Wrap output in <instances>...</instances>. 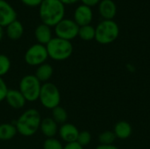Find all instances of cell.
I'll list each match as a JSON object with an SVG mask.
<instances>
[{
	"label": "cell",
	"mask_w": 150,
	"mask_h": 149,
	"mask_svg": "<svg viewBox=\"0 0 150 149\" xmlns=\"http://www.w3.org/2000/svg\"><path fill=\"white\" fill-rule=\"evenodd\" d=\"M92 18H93V12L91 7L84 4H80L76 8L74 11L73 20L79 26L91 25Z\"/></svg>",
	"instance_id": "30bf717a"
},
{
	"label": "cell",
	"mask_w": 150,
	"mask_h": 149,
	"mask_svg": "<svg viewBox=\"0 0 150 149\" xmlns=\"http://www.w3.org/2000/svg\"><path fill=\"white\" fill-rule=\"evenodd\" d=\"M39 100L43 107L53 110L59 106L61 102V93L59 89L53 83L47 82L42 84Z\"/></svg>",
	"instance_id": "8992f818"
},
{
	"label": "cell",
	"mask_w": 150,
	"mask_h": 149,
	"mask_svg": "<svg viewBox=\"0 0 150 149\" xmlns=\"http://www.w3.org/2000/svg\"><path fill=\"white\" fill-rule=\"evenodd\" d=\"M98 11L104 19H112L117 13V5L112 0H101L98 4Z\"/></svg>",
	"instance_id": "4fadbf2b"
},
{
	"label": "cell",
	"mask_w": 150,
	"mask_h": 149,
	"mask_svg": "<svg viewBox=\"0 0 150 149\" xmlns=\"http://www.w3.org/2000/svg\"><path fill=\"white\" fill-rule=\"evenodd\" d=\"M7 104L15 110L21 109L25 106L26 100L18 90H9L5 97Z\"/></svg>",
	"instance_id": "7c38bea8"
},
{
	"label": "cell",
	"mask_w": 150,
	"mask_h": 149,
	"mask_svg": "<svg viewBox=\"0 0 150 149\" xmlns=\"http://www.w3.org/2000/svg\"><path fill=\"white\" fill-rule=\"evenodd\" d=\"M18 133L17 128L14 124L3 123L0 124V141H6L15 137Z\"/></svg>",
	"instance_id": "ac0fdd59"
},
{
	"label": "cell",
	"mask_w": 150,
	"mask_h": 149,
	"mask_svg": "<svg viewBox=\"0 0 150 149\" xmlns=\"http://www.w3.org/2000/svg\"><path fill=\"white\" fill-rule=\"evenodd\" d=\"M79 25L69 18H63L54 26V32L56 37L70 41L78 36Z\"/></svg>",
	"instance_id": "ba28073f"
},
{
	"label": "cell",
	"mask_w": 150,
	"mask_h": 149,
	"mask_svg": "<svg viewBox=\"0 0 150 149\" xmlns=\"http://www.w3.org/2000/svg\"><path fill=\"white\" fill-rule=\"evenodd\" d=\"M39 16L49 27H54L65 16V5L59 0H43L39 6Z\"/></svg>",
	"instance_id": "6da1fadb"
},
{
	"label": "cell",
	"mask_w": 150,
	"mask_h": 149,
	"mask_svg": "<svg viewBox=\"0 0 150 149\" xmlns=\"http://www.w3.org/2000/svg\"><path fill=\"white\" fill-rule=\"evenodd\" d=\"M95 33H96V30L95 27L91 25H83V26H79V31H78V36L85 41H90L95 39Z\"/></svg>",
	"instance_id": "ffe728a7"
},
{
	"label": "cell",
	"mask_w": 150,
	"mask_h": 149,
	"mask_svg": "<svg viewBox=\"0 0 150 149\" xmlns=\"http://www.w3.org/2000/svg\"><path fill=\"white\" fill-rule=\"evenodd\" d=\"M34 36L39 44L46 46L53 39L51 27L41 23L35 28Z\"/></svg>",
	"instance_id": "5bb4252c"
},
{
	"label": "cell",
	"mask_w": 150,
	"mask_h": 149,
	"mask_svg": "<svg viewBox=\"0 0 150 149\" xmlns=\"http://www.w3.org/2000/svg\"><path fill=\"white\" fill-rule=\"evenodd\" d=\"M25 5L29 7H36L40 6L43 0H20Z\"/></svg>",
	"instance_id": "4316f807"
},
{
	"label": "cell",
	"mask_w": 150,
	"mask_h": 149,
	"mask_svg": "<svg viewBox=\"0 0 150 149\" xmlns=\"http://www.w3.org/2000/svg\"><path fill=\"white\" fill-rule=\"evenodd\" d=\"M96 149H119L116 146L113 145H99Z\"/></svg>",
	"instance_id": "f546056e"
},
{
	"label": "cell",
	"mask_w": 150,
	"mask_h": 149,
	"mask_svg": "<svg viewBox=\"0 0 150 149\" xmlns=\"http://www.w3.org/2000/svg\"><path fill=\"white\" fill-rule=\"evenodd\" d=\"M41 86V83L34 75H26L21 78L18 90L22 93L26 102H35L39 100Z\"/></svg>",
	"instance_id": "5b68a950"
},
{
	"label": "cell",
	"mask_w": 150,
	"mask_h": 149,
	"mask_svg": "<svg viewBox=\"0 0 150 149\" xmlns=\"http://www.w3.org/2000/svg\"><path fill=\"white\" fill-rule=\"evenodd\" d=\"M91 141V135L88 131L79 132V134H78V137H77V140H76V142L79 145H81L83 148L84 146L89 145Z\"/></svg>",
	"instance_id": "d4e9b609"
},
{
	"label": "cell",
	"mask_w": 150,
	"mask_h": 149,
	"mask_svg": "<svg viewBox=\"0 0 150 149\" xmlns=\"http://www.w3.org/2000/svg\"><path fill=\"white\" fill-rule=\"evenodd\" d=\"M114 133L116 137L125 140L130 137L132 133V127L129 123L126 121H120L116 124L114 127Z\"/></svg>",
	"instance_id": "d6986e66"
},
{
	"label": "cell",
	"mask_w": 150,
	"mask_h": 149,
	"mask_svg": "<svg viewBox=\"0 0 150 149\" xmlns=\"http://www.w3.org/2000/svg\"><path fill=\"white\" fill-rule=\"evenodd\" d=\"M95 40L103 45L110 44L117 40L120 34L118 24L112 19L102 20L95 28Z\"/></svg>",
	"instance_id": "277c9868"
},
{
	"label": "cell",
	"mask_w": 150,
	"mask_h": 149,
	"mask_svg": "<svg viewBox=\"0 0 150 149\" xmlns=\"http://www.w3.org/2000/svg\"><path fill=\"white\" fill-rule=\"evenodd\" d=\"M24 33V27L20 21L15 20L6 26V34L7 37L11 40H19Z\"/></svg>",
	"instance_id": "2e32d148"
},
{
	"label": "cell",
	"mask_w": 150,
	"mask_h": 149,
	"mask_svg": "<svg viewBox=\"0 0 150 149\" xmlns=\"http://www.w3.org/2000/svg\"><path fill=\"white\" fill-rule=\"evenodd\" d=\"M81 1H82L83 4L87 5V6L91 8L92 6H95V5L98 4L101 0H81Z\"/></svg>",
	"instance_id": "f1b7e54d"
},
{
	"label": "cell",
	"mask_w": 150,
	"mask_h": 149,
	"mask_svg": "<svg viewBox=\"0 0 150 149\" xmlns=\"http://www.w3.org/2000/svg\"><path fill=\"white\" fill-rule=\"evenodd\" d=\"M60 138L66 143L76 142L79 134V131L76 126L70 123L62 124L58 130Z\"/></svg>",
	"instance_id": "8fae6325"
},
{
	"label": "cell",
	"mask_w": 150,
	"mask_h": 149,
	"mask_svg": "<svg viewBox=\"0 0 150 149\" xmlns=\"http://www.w3.org/2000/svg\"><path fill=\"white\" fill-rule=\"evenodd\" d=\"M41 117L36 109H28L25 111L14 122L17 131L25 137L34 135L40 129Z\"/></svg>",
	"instance_id": "7a4b0ae2"
},
{
	"label": "cell",
	"mask_w": 150,
	"mask_h": 149,
	"mask_svg": "<svg viewBox=\"0 0 150 149\" xmlns=\"http://www.w3.org/2000/svg\"><path fill=\"white\" fill-rule=\"evenodd\" d=\"M43 149H63V146L59 140L47 138L43 143Z\"/></svg>",
	"instance_id": "cb8c5ba5"
},
{
	"label": "cell",
	"mask_w": 150,
	"mask_h": 149,
	"mask_svg": "<svg viewBox=\"0 0 150 149\" xmlns=\"http://www.w3.org/2000/svg\"><path fill=\"white\" fill-rule=\"evenodd\" d=\"M11 68V61L5 54H0V77L5 76Z\"/></svg>",
	"instance_id": "603a6c76"
},
{
	"label": "cell",
	"mask_w": 150,
	"mask_h": 149,
	"mask_svg": "<svg viewBox=\"0 0 150 149\" xmlns=\"http://www.w3.org/2000/svg\"><path fill=\"white\" fill-rule=\"evenodd\" d=\"M61 3H62L64 5H68V4H73L75 3H76L79 0H59Z\"/></svg>",
	"instance_id": "4dcf8cb0"
},
{
	"label": "cell",
	"mask_w": 150,
	"mask_h": 149,
	"mask_svg": "<svg viewBox=\"0 0 150 149\" xmlns=\"http://www.w3.org/2000/svg\"><path fill=\"white\" fill-rule=\"evenodd\" d=\"M3 36H4V29H3V27L0 25V40L3 39Z\"/></svg>",
	"instance_id": "1f68e13d"
},
{
	"label": "cell",
	"mask_w": 150,
	"mask_h": 149,
	"mask_svg": "<svg viewBox=\"0 0 150 149\" xmlns=\"http://www.w3.org/2000/svg\"><path fill=\"white\" fill-rule=\"evenodd\" d=\"M54 73V68L53 67L48 64V63H43L40 66H38L36 71H35V76L38 78V80L40 83H47L49 79L52 77Z\"/></svg>",
	"instance_id": "e0dca14e"
},
{
	"label": "cell",
	"mask_w": 150,
	"mask_h": 149,
	"mask_svg": "<svg viewBox=\"0 0 150 149\" xmlns=\"http://www.w3.org/2000/svg\"><path fill=\"white\" fill-rule=\"evenodd\" d=\"M48 58L47 47L44 45L36 43L32 45L25 52L24 59L29 66H40L46 62Z\"/></svg>",
	"instance_id": "52a82bcc"
},
{
	"label": "cell",
	"mask_w": 150,
	"mask_h": 149,
	"mask_svg": "<svg viewBox=\"0 0 150 149\" xmlns=\"http://www.w3.org/2000/svg\"><path fill=\"white\" fill-rule=\"evenodd\" d=\"M17 19L15 9L5 0H0V25L4 28Z\"/></svg>",
	"instance_id": "9c48e42d"
},
{
	"label": "cell",
	"mask_w": 150,
	"mask_h": 149,
	"mask_svg": "<svg viewBox=\"0 0 150 149\" xmlns=\"http://www.w3.org/2000/svg\"><path fill=\"white\" fill-rule=\"evenodd\" d=\"M63 149H83L81 145H79L76 141V142H71V143H67Z\"/></svg>",
	"instance_id": "83f0119b"
},
{
	"label": "cell",
	"mask_w": 150,
	"mask_h": 149,
	"mask_svg": "<svg viewBox=\"0 0 150 149\" xmlns=\"http://www.w3.org/2000/svg\"><path fill=\"white\" fill-rule=\"evenodd\" d=\"M52 119L57 124H65L68 119V113L64 108L62 106H57L52 110Z\"/></svg>",
	"instance_id": "44dd1931"
},
{
	"label": "cell",
	"mask_w": 150,
	"mask_h": 149,
	"mask_svg": "<svg viewBox=\"0 0 150 149\" xmlns=\"http://www.w3.org/2000/svg\"><path fill=\"white\" fill-rule=\"evenodd\" d=\"M48 57L54 61H65L69 59L73 53V45L70 41L55 37L47 45Z\"/></svg>",
	"instance_id": "3957f363"
},
{
	"label": "cell",
	"mask_w": 150,
	"mask_h": 149,
	"mask_svg": "<svg viewBox=\"0 0 150 149\" xmlns=\"http://www.w3.org/2000/svg\"><path fill=\"white\" fill-rule=\"evenodd\" d=\"M8 90H9V89L7 87L5 81L2 77H0V103L3 102L4 100H5Z\"/></svg>",
	"instance_id": "484cf974"
},
{
	"label": "cell",
	"mask_w": 150,
	"mask_h": 149,
	"mask_svg": "<svg viewBox=\"0 0 150 149\" xmlns=\"http://www.w3.org/2000/svg\"><path fill=\"white\" fill-rule=\"evenodd\" d=\"M40 130L47 138H54L57 134L59 127L58 124L52 118H46L41 120Z\"/></svg>",
	"instance_id": "9a60e30c"
},
{
	"label": "cell",
	"mask_w": 150,
	"mask_h": 149,
	"mask_svg": "<svg viewBox=\"0 0 150 149\" xmlns=\"http://www.w3.org/2000/svg\"><path fill=\"white\" fill-rule=\"evenodd\" d=\"M115 139H116V135L114 132H111V131H105L100 133L98 136V140L101 145H112Z\"/></svg>",
	"instance_id": "7402d4cb"
}]
</instances>
